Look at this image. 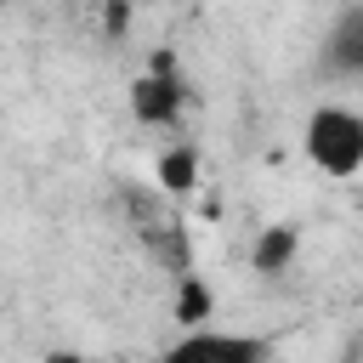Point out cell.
<instances>
[{
  "mask_svg": "<svg viewBox=\"0 0 363 363\" xmlns=\"http://www.w3.org/2000/svg\"><path fill=\"white\" fill-rule=\"evenodd\" d=\"M176 193H153V187H119V210H125V221H130V233H136V244L170 272V278H187L193 272V244H187V221H182V210L170 204Z\"/></svg>",
  "mask_w": 363,
  "mask_h": 363,
  "instance_id": "cell-1",
  "label": "cell"
},
{
  "mask_svg": "<svg viewBox=\"0 0 363 363\" xmlns=\"http://www.w3.org/2000/svg\"><path fill=\"white\" fill-rule=\"evenodd\" d=\"M306 159L323 176H357L363 170V113L352 108H312L306 113Z\"/></svg>",
  "mask_w": 363,
  "mask_h": 363,
  "instance_id": "cell-2",
  "label": "cell"
},
{
  "mask_svg": "<svg viewBox=\"0 0 363 363\" xmlns=\"http://www.w3.org/2000/svg\"><path fill=\"white\" fill-rule=\"evenodd\" d=\"M130 113H136L142 125H159V130H170V125L182 119V74H176V57H170V51H159V57L147 62V74H136V85H130Z\"/></svg>",
  "mask_w": 363,
  "mask_h": 363,
  "instance_id": "cell-3",
  "label": "cell"
},
{
  "mask_svg": "<svg viewBox=\"0 0 363 363\" xmlns=\"http://www.w3.org/2000/svg\"><path fill=\"white\" fill-rule=\"evenodd\" d=\"M323 68L340 79H363V6H346L323 40Z\"/></svg>",
  "mask_w": 363,
  "mask_h": 363,
  "instance_id": "cell-4",
  "label": "cell"
},
{
  "mask_svg": "<svg viewBox=\"0 0 363 363\" xmlns=\"http://www.w3.org/2000/svg\"><path fill=\"white\" fill-rule=\"evenodd\" d=\"M267 346L261 340H244V335H187L176 346V357H227V363H255Z\"/></svg>",
  "mask_w": 363,
  "mask_h": 363,
  "instance_id": "cell-5",
  "label": "cell"
},
{
  "mask_svg": "<svg viewBox=\"0 0 363 363\" xmlns=\"http://www.w3.org/2000/svg\"><path fill=\"white\" fill-rule=\"evenodd\" d=\"M289 255H295V227H267V233L255 238V250H250L255 272H284Z\"/></svg>",
  "mask_w": 363,
  "mask_h": 363,
  "instance_id": "cell-6",
  "label": "cell"
},
{
  "mask_svg": "<svg viewBox=\"0 0 363 363\" xmlns=\"http://www.w3.org/2000/svg\"><path fill=\"white\" fill-rule=\"evenodd\" d=\"M199 182V153L193 147H164L159 153V187L164 193H187Z\"/></svg>",
  "mask_w": 363,
  "mask_h": 363,
  "instance_id": "cell-7",
  "label": "cell"
},
{
  "mask_svg": "<svg viewBox=\"0 0 363 363\" xmlns=\"http://www.w3.org/2000/svg\"><path fill=\"white\" fill-rule=\"evenodd\" d=\"M176 318H182V323H199V318H210V289H204L193 272L182 278V295H176Z\"/></svg>",
  "mask_w": 363,
  "mask_h": 363,
  "instance_id": "cell-8",
  "label": "cell"
},
{
  "mask_svg": "<svg viewBox=\"0 0 363 363\" xmlns=\"http://www.w3.org/2000/svg\"><path fill=\"white\" fill-rule=\"evenodd\" d=\"M91 6H96V0H91Z\"/></svg>",
  "mask_w": 363,
  "mask_h": 363,
  "instance_id": "cell-9",
  "label": "cell"
}]
</instances>
